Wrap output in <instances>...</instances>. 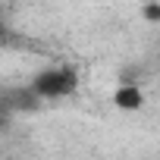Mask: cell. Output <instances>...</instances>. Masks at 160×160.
Segmentation results:
<instances>
[{"instance_id":"6da1fadb","label":"cell","mask_w":160,"mask_h":160,"mask_svg":"<svg viewBox=\"0 0 160 160\" xmlns=\"http://www.w3.org/2000/svg\"><path fill=\"white\" fill-rule=\"evenodd\" d=\"M28 88L38 101H60V98H66L78 88V75H75L72 66H53V69L38 72Z\"/></svg>"},{"instance_id":"7a4b0ae2","label":"cell","mask_w":160,"mask_h":160,"mask_svg":"<svg viewBox=\"0 0 160 160\" xmlns=\"http://www.w3.org/2000/svg\"><path fill=\"white\" fill-rule=\"evenodd\" d=\"M113 107L116 110H141L144 107V91L135 82H126L113 91Z\"/></svg>"},{"instance_id":"3957f363","label":"cell","mask_w":160,"mask_h":160,"mask_svg":"<svg viewBox=\"0 0 160 160\" xmlns=\"http://www.w3.org/2000/svg\"><path fill=\"white\" fill-rule=\"evenodd\" d=\"M141 16H144L151 25H157V22H160V3H144V7H141Z\"/></svg>"},{"instance_id":"277c9868","label":"cell","mask_w":160,"mask_h":160,"mask_svg":"<svg viewBox=\"0 0 160 160\" xmlns=\"http://www.w3.org/2000/svg\"><path fill=\"white\" fill-rule=\"evenodd\" d=\"M3 32H7V25H3V19H0V38H3Z\"/></svg>"},{"instance_id":"5b68a950","label":"cell","mask_w":160,"mask_h":160,"mask_svg":"<svg viewBox=\"0 0 160 160\" xmlns=\"http://www.w3.org/2000/svg\"><path fill=\"white\" fill-rule=\"evenodd\" d=\"M0 88H3V78H0Z\"/></svg>"}]
</instances>
